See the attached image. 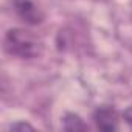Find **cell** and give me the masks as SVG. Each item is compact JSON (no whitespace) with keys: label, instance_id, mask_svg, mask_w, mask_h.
Listing matches in <instances>:
<instances>
[{"label":"cell","instance_id":"1","mask_svg":"<svg viewBox=\"0 0 132 132\" xmlns=\"http://www.w3.org/2000/svg\"><path fill=\"white\" fill-rule=\"evenodd\" d=\"M5 51L11 56L20 59H33L40 56L44 44L42 40L30 30L25 28H13L5 34Z\"/></svg>","mask_w":132,"mask_h":132},{"label":"cell","instance_id":"2","mask_svg":"<svg viewBox=\"0 0 132 132\" xmlns=\"http://www.w3.org/2000/svg\"><path fill=\"white\" fill-rule=\"evenodd\" d=\"M14 11L27 25H39L45 19V13L36 0H13Z\"/></svg>","mask_w":132,"mask_h":132},{"label":"cell","instance_id":"3","mask_svg":"<svg viewBox=\"0 0 132 132\" xmlns=\"http://www.w3.org/2000/svg\"><path fill=\"white\" fill-rule=\"evenodd\" d=\"M93 121L101 130H117L118 129V112L112 106H101L93 112Z\"/></svg>","mask_w":132,"mask_h":132},{"label":"cell","instance_id":"4","mask_svg":"<svg viewBox=\"0 0 132 132\" xmlns=\"http://www.w3.org/2000/svg\"><path fill=\"white\" fill-rule=\"evenodd\" d=\"M64 129L65 130H86L87 124L81 120V117L75 113H67L64 117Z\"/></svg>","mask_w":132,"mask_h":132},{"label":"cell","instance_id":"5","mask_svg":"<svg viewBox=\"0 0 132 132\" xmlns=\"http://www.w3.org/2000/svg\"><path fill=\"white\" fill-rule=\"evenodd\" d=\"M123 118L126 120V123L132 127V107H127L126 110H124V113H123Z\"/></svg>","mask_w":132,"mask_h":132},{"label":"cell","instance_id":"6","mask_svg":"<svg viewBox=\"0 0 132 132\" xmlns=\"http://www.w3.org/2000/svg\"><path fill=\"white\" fill-rule=\"evenodd\" d=\"M11 129H33V126L27 123H16V124H11Z\"/></svg>","mask_w":132,"mask_h":132}]
</instances>
